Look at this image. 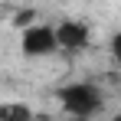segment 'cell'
<instances>
[{
  "label": "cell",
  "instance_id": "1",
  "mask_svg": "<svg viewBox=\"0 0 121 121\" xmlns=\"http://www.w3.org/2000/svg\"><path fill=\"white\" fill-rule=\"evenodd\" d=\"M59 101H62V108H65L69 115H75V118H92V115L101 111L98 88H92V85H85V82H75V85L59 88Z\"/></svg>",
  "mask_w": 121,
  "mask_h": 121
},
{
  "label": "cell",
  "instance_id": "2",
  "mask_svg": "<svg viewBox=\"0 0 121 121\" xmlns=\"http://www.w3.org/2000/svg\"><path fill=\"white\" fill-rule=\"evenodd\" d=\"M23 52L26 56H49V52H56L59 46H56V30L52 26H26V33H23Z\"/></svg>",
  "mask_w": 121,
  "mask_h": 121
},
{
  "label": "cell",
  "instance_id": "3",
  "mask_svg": "<svg viewBox=\"0 0 121 121\" xmlns=\"http://www.w3.org/2000/svg\"><path fill=\"white\" fill-rule=\"evenodd\" d=\"M56 46L65 52H82L88 46V26L79 20H65L56 26Z\"/></svg>",
  "mask_w": 121,
  "mask_h": 121
},
{
  "label": "cell",
  "instance_id": "4",
  "mask_svg": "<svg viewBox=\"0 0 121 121\" xmlns=\"http://www.w3.org/2000/svg\"><path fill=\"white\" fill-rule=\"evenodd\" d=\"M23 118H33L30 105H0V121H23Z\"/></svg>",
  "mask_w": 121,
  "mask_h": 121
},
{
  "label": "cell",
  "instance_id": "5",
  "mask_svg": "<svg viewBox=\"0 0 121 121\" xmlns=\"http://www.w3.org/2000/svg\"><path fill=\"white\" fill-rule=\"evenodd\" d=\"M33 20H36V10H33V7H23V10H17V17H13L17 26H30Z\"/></svg>",
  "mask_w": 121,
  "mask_h": 121
},
{
  "label": "cell",
  "instance_id": "6",
  "mask_svg": "<svg viewBox=\"0 0 121 121\" xmlns=\"http://www.w3.org/2000/svg\"><path fill=\"white\" fill-rule=\"evenodd\" d=\"M111 56H115V62L121 65V33H115V36H111Z\"/></svg>",
  "mask_w": 121,
  "mask_h": 121
}]
</instances>
